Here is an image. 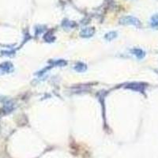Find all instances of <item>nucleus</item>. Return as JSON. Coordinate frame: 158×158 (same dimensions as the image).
Segmentation results:
<instances>
[{
	"mask_svg": "<svg viewBox=\"0 0 158 158\" xmlns=\"http://www.w3.org/2000/svg\"><path fill=\"white\" fill-rule=\"evenodd\" d=\"M119 22L122 24H131L134 26L139 27L141 25V22L137 17H134L133 16H125L122 17L119 20Z\"/></svg>",
	"mask_w": 158,
	"mask_h": 158,
	"instance_id": "nucleus-1",
	"label": "nucleus"
},
{
	"mask_svg": "<svg viewBox=\"0 0 158 158\" xmlns=\"http://www.w3.org/2000/svg\"><path fill=\"white\" fill-rule=\"evenodd\" d=\"M126 88H130V89H132V90L137 91V92H142L143 91H144V89H145V86H144L142 84H141V83H136V82L130 83V84H129V85L126 86Z\"/></svg>",
	"mask_w": 158,
	"mask_h": 158,
	"instance_id": "nucleus-2",
	"label": "nucleus"
},
{
	"mask_svg": "<svg viewBox=\"0 0 158 158\" xmlns=\"http://www.w3.org/2000/svg\"><path fill=\"white\" fill-rule=\"evenodd\" d=\"M94 32L95 30L93 28H83L82 30L81 31V32H80V36H81V37L88 38L93 36Z\"/></svg>",
	"mask_w": 158,
	"mask_h": 158,
	"instance_id": "nucleus-3",
	"label": "nucleus"
},
{
	"mask_svg": "<svg viewBox=\"0 0 158 158\" xmlns=\"http://www.w3.org/2000/svg\"><path fill=\"white\" fill-rule=\"evenodd\" d=\"M0 69L2 72H5V73H9L11 72L13 69V64L9 62H5L3 63H2L0 65Z\"/></svg>",
	"mask_w": 158,
	"mask_h": 158,
	"instance_id": "nucleus-4",
	"label": "nucleus"
},
{
	"mask_svg": "<svg viewBox=\"0 0 158 158\" xmlns=\"http://www.w3.org/2000/svg\"><path fill=\"white\" fill-rule=\"evenodd\" d=\"M131 52L132 54L134 55H135L138 59H142L145 55V51L141 50V49L139 48H134L133 50H131Z\"/></svg>",
	"mask_w": 158,
	"mask_h": 158,
	"instance_id": "nucleus-5",
	"label": "nucleus"
},
{
	"mask_svg": "<svg viewBox=\"0 0 158 158\" xmlns=\"http://www.w3.org/2000/svg\"><path fill=\"white\" fill-rule=\"evenodd\" d=\"M13 107H14V104L12 101L10 100H8L6 103H4L3 106V110L6 113H9L10 111H12L13 110Z\"/></svg>",
	"mask_w": 158,
	"mask_h": 158,
	"instance_id": "nucleus-6",
	"label": "nucleus"
},
{
	"mask_svg": "<svg viewBox=\"0 0 158 158\" xmlns=\"http://www.w3.org/2000/svg\"><path fill=\"white\" fill-rule=\"evenodd\" d=\"M74 70L77 72L81 73V72H85L87 70V66L83 62H77L74 66Z\"/></svg>",
	"mask_w": 158,
	"mask_h": 158,
	"instance_id": "nucleus-7",
	"label": "nucleus"
},
{
	"mask_svg": "<svg viewBox=\"0 0 158 158\" xmlns=\"http://www.w3.org/2000/svg\"><path fill=\"white\" fill-rule=\"evenodd\" d=\"M150 24L152 28H158V13H155L151 17Z\"/></svg>",
	"mask_w": 158,
	"mask_h": 158,
	"instance_id": "nucleus-8",
	"label": "nucleus"
},
{
	"mask_svg": "<svg viewBox=\"0 0 158 158\" xmlns=\"http://www.w3.org/2000/svg\"><path fill=\"white\" fill-rule=\"evenodd\" d=\"M117 35H118V33H117L116 32H108V33H107L104 36V38H105L107 40H108V41H111V40H113L115 39V38H116Z\"/></svg>",
	"mask_w": 158,
	"mask_h": 158,
	"instance_id": "nucleus-9",
	"label": "nucleus"
},
{
	"mask_svg": "<svg viewBox=\"0 0 158 158\" xmlns=\"http://www.w3.org/2000/svg\"><path fill=\"white\" fill-rule=\"evenodd\" d=\"M53 64L55 65V66H66V64H67V62H66L65 60L59 59V60H57V61H55V62H54V63Z\"/></svg>",
	"mask_w": 158,
	"mask_h": 158,
	"instance_id": "nucleus-10",
	"label": "nucleus"
}]
</instances>
